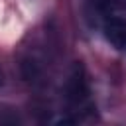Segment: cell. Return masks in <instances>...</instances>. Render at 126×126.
Masks as SVG:
<instances>
[{
	"mask_svg": "<svg viewBox=\"0 0 126 126\" xmlns=\"http://www.w3.org/2000/svg\"><path fill=\"white\" fill-rule=\"evenodd\" d=\"M104 37L116 49H126V20L110 18L104 24Z\"/></svg>",
	"mask_w": 126,
	"mask_h": 126,
	"instance_id": "obj_2",
	"label": "cell"
},
{
	"mask_svg": "<svg viewBox=\"0 0 126 126\" xmlns=\"http://www.w3.org/2000/svg\"><path fill=\"white\" fill-rule=\"evenodd\" d=\"M87 96H89V87H87V81H85L83 67L75 65L71 75H69V81H67V98H69L71 104L83 106Z\"/></svg>",
	"mask_w": 126,
	"mask_h": 126,
	"instance_id": "obj_1",
	"label": "cell"
},
{
	"mask_svg": "<svg viewBox=\"0 0 126 126\" xmlns=\"http://www.w3.org/2000/svg\"><path fill=\"white\" fill-rule=\"evenodd\" d=\"M100 8L102 14H126V0H100Z\"/></svg>",
	"mask_w": 126,
	"mask_h": 126,
	"instance_id": "obj_3",
	"label": "cell"
},
{
	"mask_svg": "<svg viewBox=\"0 0 126 126\" xmlns=\"http://www.w3.org/2000/svg\"><path fill=\"white\" fill-rule=\"evenodd\" d=\"M22 73H24V77H26V79H33V77L39 73V67H37V63H35V61L26 59V61L22 63Z\"/></svg>",
	"mask_w": 126,
	"mask_h": 126,
	"instance_id": "obj_4",
	"label": "cell"
}]
</instances>
